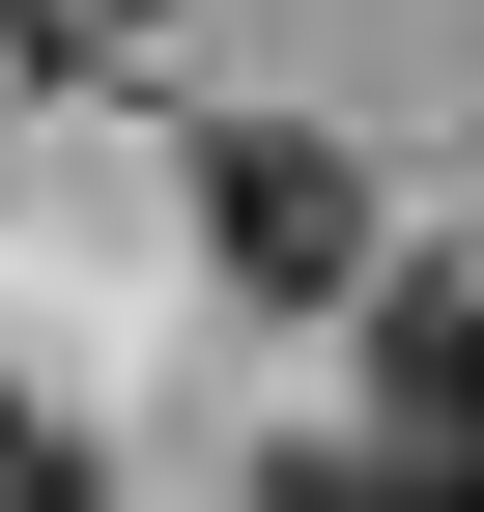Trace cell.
<instances>
[{
	"mask_svg": "<svg viewBox=\"0 0 484 512\" xmlns=\"http://www.w3.org/2000/svg\"><path fill=\"white\" fill-rule=\"evenodd\" d=\"M200 228H228V285H371V171H342L314 114H228L200 143Z\"/></svg>",
	"mask_w": 484,
	"mask_h": 512,
	"instance_id": "obj_1",
	"label": "cell"
},
{
	"mask_svg": "<svg viewBox=\"0 0 484 512\" xmlns=\"http://www.w3.org/2000/svg\"><path fill=\"white\" fill-rule=\"evenodd\" d=\"M399 427H428V456H484V256H428V285H399Z\"/></svg>",
	"mask_w": 484,
	"mask_h": 512,
	"instance_id": "obj_2",
	"label": "cell"
},
{
	"mask_svg": "<svg viewBox=\"0 0 484 512\" xmlns=\"http://www.w3.org/2000/svg\"><path fill=\"white\" fill-rule=\"evenodd\" d=\"M285 512H456V456H428V427H371V456H285Z\"/></svg>",
	"mask_w": 484,
	"mask_h": 512,
	"instance_id": "obj_3",
	"label": "cell"
},
{
	"mask_svg": "<svg viewBox=\"0 0 484 512\" xmlns=\"http://www.w3.org/2000/svg\"><path fill=\"white\" fill-rule=\"evenodd\" d=\"M0 512H86V456H57V427H0Z\"/></svg>",
	"mask_w": 484,
	"mask_h": 512,
	"instance_id": "obj_4",
	"label": "cell"
},
{
	"mask_svg": "<svg viewBox=\"0 0 484 512\" xmlns=\"http://www.w3.org/2000/svg\"><path fill=\"white\" fill-rule=\"evenodd\" d=\"M57 29H143V0H57Z\"/></svg>",
	"mask_w": 484,
	"mask_h": 512,
	"instance_id": "obj_5",
	"label": "cell"
}]
</instances>
